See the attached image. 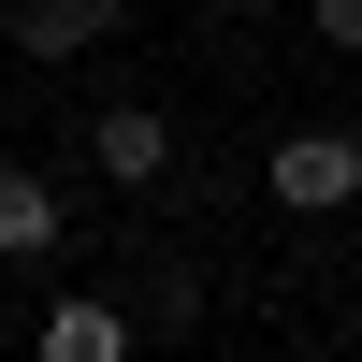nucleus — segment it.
<instances>
[{"mask_svg":"<svg viewBox=\"0 0 362 362\" xmlns=\"http://www.w3.org/2000/svg\"><path fill=\"white\" fill-rule=\"evenodd\" d=\"M261 189H276L290 218H348V203H362V131H334V116H319V131H290L276 160H261Z\"/></svg>","mask_w":362,"mask_h":362,"instance_id":"nucleus-1","label":"nucleus"},{"mask_svg":"<svg viewBox=\"0 0 362 362\" xmlns=\"http://www.w3.org/2000/svg\"><path fill=\"white\" fill-rule=\"evenodd\" d=\"M87 160H102V189H160L174 174V116L160 102H102L87 116Z\"/></svg>","mask_w":362,"mask_h":362,"instance_id":"nucleus-2","label":"nucleus"},{"mask_svg":"<svg viewBox=\"0 0 362 362\" xmlns=\"http://www.w3.org/2000/svg\"><path fill=\"white\" fill-rule=\"evenodd\" d=\"M0 29H15V58H44V73H58V58H87V44L131 29V0H15Z\"/></svg>","mask_w":362,"mask_h":362,"instance_id":"nucleus-3","label":"nucleus"},{"mask_svg":"<svg viewBox=\"0 0 362 362\" xmlns=\"http://www.w3.org/2000/svg\"><path fill=\"white\" fill-rule=\"evenodd\" d=\"M131 348H145V319L102 305V290H58L44 305V362H131Z\"/></svg>","mask_w":362,"mask_h":362,"instance_id":"nucleus-4","label":"nucleus"},{"mask_svg":"<svg viewBox=\"0 0 362 362\" xmlns=\"http://www.w3.org/2000/svg\"><path fill=\"white\" fill-rule=\"evenodd\" d=\"M58 247H73V218H58V174L0 160V261H58Z\"/></svg>","mask_w":362,"mask_h":362,"instance_id":"nucleus-5","label":"nucleus"},{"mask_svg":"<svg viewBox=\"0 0 362 362\" xmlns=\"http://www.w3.org/2000/svg\"><path fill=\"white\" fill-rule=\"evenodd\" d=\"M305 29H319L334 58H362V0H305Z\"/></svg>","mask_w":362,"mask_h":362,"instance_id":"nucleus-6","label":"nucleus"},{"mask_svg":"<svg viewBox=\"0 0 362 362\" xmlns=\"http://www.w3.org/2000/svg\"><path fill=\"white\" fill-rule=\"evenodd\" d=\"M218 15H261V0H218Z\"/></svg>","mask_w":362,"mask_h":362,"instance_id":"nucleus-7","label":"nucleus"},{"mask_svg":"<svg viewBox=\"0 0 362 362\" xmlns=\"http://www.w3.org/2000/svg\"><path fill=\"white\" fill-rule=\"evenodd\" d=\"M348 218H362V203H348Z\"/></svg>","mask_w":362,"mask_h":362,"instance_id":"nucleus-8","label":"nucleus"}]
</instances>
